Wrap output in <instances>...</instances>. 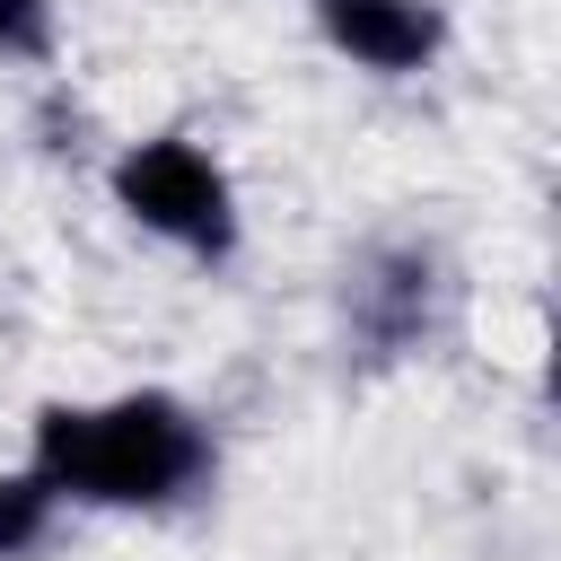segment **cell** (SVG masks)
I'll list each match as a JSON object with an SVG mask.
<instances>
[{
  "label": "cell",
  "instance_id": "cell-1",
  "mask_svg": "<svg viewBox=\"0 0 561 561\" xmlns=\"http://www.w3.org/2000/svg\"><path fill=\"white\" fill-rule=\"evenodd\" d=\"M53 500L88 508H175L210 482V430L175 394H114V403H53L35 421V465Z\"/></svg>",
  "mask_w": 561,
  "mask_h": 561
},
{
  "label": "cell",
  "instance_id": "cell-2",
  "mask_svg": "<svg viewBox=\"0 0 561 561\" xmlns=\"http://www.w3.org/2000/svg\"><path fill=\"white\" fill-rule=\"evenodd\" d=\"M114 202L149 237H167L184 254H228L237 245V193H228L219 158L193 149V140H175V131L167 140H131L114 158Z\"/></svg>",
  "mask_w": 561,
  "mask_h": 561
},
{
  "label": "cell",
  "instance_id": "cell-3",
  "mask_svg": "<svg viewBox=\"0 0 561 561\" xmlns=\"http://www.w3.org/2000/svg\"><path fill=\"white\" fill-rule=\"evenodd\" d=\"M316 18H324V35H333L359 70H386V79L421 70V61L447 44V26H438L430 0H316Z\"/></svg>",
  "mask_w": 561,
  "mask_h": 561
},
{
  "label": "cell",
  "instance_id": "cell-4",
  "mask_svg": "<svg viewBox=\"0 0 561 561\" xmlns=\"http://www.w3.org/2000/svg\"><path fill=\"white\" fill-rule=\"evenodd\" d=\"M53 482L44 473H0V561H26L53 535Z\"/></svg>",
  "mask_w": 561,
  "mask_h": 561
},
{
  "label": "cell",
  "instance_id": "cell-5",
  "mask_svg": "<svg viewBox=\"0 0 561 561\" xmlns=\"http://www.w3.org/2000/svg\"><path fill=\"white\" fill-rule=\"evenodd\" d=\"M0 53L44 61L53 53V0H0Z\"/></svg>",
  "mask_w": 561,
  "mask_h": 561
}]
</instances>
